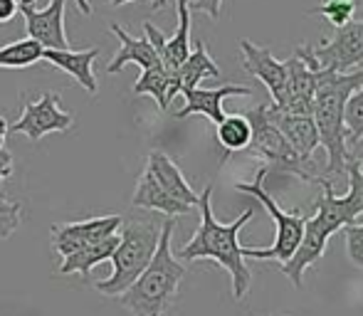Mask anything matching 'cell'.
<instances>
[{
	"mask_svg": "<svg viewBox=\"0 0 363 316\" xmlns=\"http://www.w3.org/2000/svg\"><path fill=\"white\" fill-rule=\"evenodd\" d=\"M173 227H176V218H166V222L161 225L158 247L148 267L119 297L121 307L131 312V316H163L176 302L178 287L186 277V264L171 252Z\"/></svg>",
	"mask_w": 363,
	"mask_h": 316,
	"instance_id": "obj_3",
	"label": "cell"
},
{
	"mask_svg": "<svg viewBox=\"0 0 363 316\" xmlns=\"http://www.w3.org/2000/svg\"><path fill=\"white\" fill-rule=\"evenodd\" d=\"M267 119L277 126L279 134L287 139V144L299 156L311 158V156H314V151L321 146L319 131H316V124H314V119H311V116L287 114V111L277 109L274 104H267Z\"/></svg>",
	"mask_w": 363,
	"mask_h": 316,
	"instance_id": "obj_14",
	"label": "cell"
},
{
	"mask_svg": "<svg viewBox=\"0 0 363 316\" xmlns=\"http://www.w3.org/2000/svg\"><path fill=\"white\" fill-rule=\"evenodd\" d=\"M77 3V10H79L82 15H91V5H89V0H74Z\"/></svg>",
	"mask_w": 363,
	"mask_h": 316,
	"instance_id": "obj_33",
	"label": "cell"
},
{
	"mask_svg": "<svg viewBox=\"0 0 363 316\" xmlns=\"http://www.w3.org/2000/svg\"><path fill=\"white\" fill-rule=\"evenodd\" d=\"M314 15H321L329 25H334L336 30L344 28L346 23H351L356 15V0H324L321 5L311 8Z\"/></svg>",
	"mask_w": 363,
	"mask_h": 316,
	"instance_id": "obj_26",
	"label": "cell"
},
{
	"mask_svg": "<svg viewBox=\"0 0 363 316\" xmlns=\"http://www.w3.org/2000/svg\"><path fill=\"white\" fill-rule=\"evenodd\" d=\"M316 67L329 72L349 74L363 69V18L339 28L324 45L311 47Z\"/></svg>",
	"mask_w": 363,
	"mask_h": 316,
	"instance_id": "obj_7",
	"label": "cell"
},
{
	"mask_svg": "<svg viewBox=\"0 0 363 316\" xmlns=\"http://www.w3.org/2000/svg\"><path fill=\"white\" fill-rule=\"evenodd\" d=\"M131 205L134 208H144V210H156V213H163L166 218H181V215H188L193 208L183 205V203L173 201L166 191L156 183V178L144 168L141 173L139 183L134 188V196H131Z\"/></svg>",
	"mask_w": 363,
	"mask_h": 316,
	"instance_id": "obj_20",
	"label": "cell"
},
{
	"mask_svg": "<svg viewBox=\"0 0 363 316\" xmlns=\"http://www.w3.org/2000/svg\"><path fill=\"white\" fill-rule=\"evenodd\" d=\"M201 210V225L193 232V237L178 249L176 257L183 262H198V259H211L220 264L230 274L233 284V299L242 302L245 294L252 289V272L245 262V247L240 244V230L255 218V210H242L233 222H218L213 215V186L201 193L198 201Z\"/></svg>",
	"mask_w": 363,
	"mask_h": 316,
	"instance_id": "obj_1",
	"label": "cell"
},
{
	"mask_svg": "<svg viewBox=\"0 0 363 316\" xmlns=\"http://www.w3.org/2000/svg\"><path fill=\"white\" fill-rule=\"evenodd\" d=\"M109 30H111V35L121 43L119 52H116L114 57H111V62L106 64V72L109 74L121 72L126 64H139L141 69H151V67H156V64H161V60H158L156 50H153L151 43L146 40V35L144 38H134V35H129L121 25H116V23L111 25Z\"/></svg>",
	"mask_w": 363,
	"mask_h": 316,
	"instance_id": "obj_19",
	"label": "cell"
},
{
	"mask_svg": "<svg viewBox=\"0 0 363 316\" xmlns=\"http://www.w3.org/2000/svg\"><path fill=\"white\" fill-rule=\"evenodd\" d=\"M240 52H242V69L252 77H257L267 86L269 104L279 106L284 99V86H287V64L277 60L267 47L250 43L247 38L240 40Z\"/></svg>",
	"mask_w": 363,
	"mask_h": 316,
	"instance_id": "obj_12",
	"label": "cell"
},
{
	"mask_svg": "<svg viewBox=\"0 0 363 316\" xmlns=\"http://www.w3.org/2000/svg\"><path fill=\"white\" fill-rule=\"evenodd\" d=\"M65 5L67 0H48V5L38 10L33 0H20L28 38L38 40L45 50H72L65 33Z\"/></svg>",
	"mask_w": 363,
	"mask_h": 316,
	"instance_id": "obj_11",
	"label": "cell"
},
{
	"mask_svg": "<svg viewBox=\"0 0 363 316\" xmlns=\"http://www.w3.org/2000/svg\"><path fill=\"white\" fill-rule=\"evenodd\" d=\"M344 235H346V254H349L351 264L363 269V222L346 225Z\"/></svg>",
	"mask_w": 363,
	"mask_h": 316,
	"instance_id": "obj_29",
	"label": "cell"
},
{
	"mask_svg": "<svg viewBox=\"0 0 363 316\" xmlns=\"http://www.w3.org/2000/svg\"><path fill=\"white\" fill-rule=\"evenodd\" d=\"M250 94H252V89L245 84H225L218 86V89H201V86H196V89L183 94L186 96V106L176 111V119H186L191 114H203L208 121H213L218 126L225 119L223 101L228 96H250Z\"/></svg>",
	"mask_w": 363,
	"mask_h": 316,
	"instance_id": "obj_15",
	"label": "cell"
},
{
	"mask_svg": "<svg viewBox=\"0 0 363 316\" xmlns=\"http://www.w3.org/2000/svg\"><path fill=\"white\" fill-rule=\"evenodd\" d=\"M146 171L156 178V183L173 198V201L183 203V205H188V208H198L201 196L193 191L191 183L186 181L183 171L176 166V161H173L171 156H166L163 151H151L146 161Z\"/></svg>",
	"mask_w": 363,
	"mask_h": 316,
	"instance_id": "obj_16",
	"label": "cell"
},
{
	"mask_svg": "<svg viewBox=\"0 0 363 316\" xmlns=\"http://www.w3.org/2000/svg\"><path fill=\"white\" fill-rule=\"evenodd\" d=\"M23 220V205L20 203L0 201V239H8L15 235V230L20 227Z\"/></svg>",
	"mask_w": 363,
	"mask_h": 316,
	"instance_id": "obj_28",
	"label": "cell"
},
{
	"mask_svg": "<svg viewBox=\"0 0 363 316\" xmlns=\"http://www.w3.org/2000/svg\"><path fill=\"white\" fill-rule=\"evenodd\" d=\"M287 86H284V99L277 109L287 111V114H301L311 116L314 109V94H316V81H319V72L306 67V62L299 55H291L287 60Z\"/></svg>",
	"mask_w": 363,
	"mask_h": 316,
	"instance_id": "obj_13",
	"label": "cell"
},
{
	"mask_svg": "<svg viewBox=\"0 0 363 316\" xmlns=\"http://www.w3.org/2000/svg\"><path fill=\"white\" fill-rule=\"evenodd\" d=\"M168 91H171V72H168L163 64H156L151 69H144L141 77L134 84V94H148L156 99L158 109L166 111L171 99H168Z\"/></svg>",
	"mask_w": 363,
	"mask_h": 316,
	"instance_id": "obj_24",
	"label": "cell"
},
{
	"mask_svg": "<svg viewBox=\"0 0 363 316\" xmlns=\"http://www.w3.org/2000/svg\"><path fill=\"white\" fill-rule=\"evenodd\" d=\"M339 227L334 222H329L319 210L314 213L311 218H306L304 222V235H301V242L296 244L294 254L282 264V272L284 277L294 284L296 289L304 284V274L309 267H314L319 262V257L324 254L326 244H329L331 235H336Z\"/></svg>",
	"mask_w": 363,
	"mask_h": 316,
	"instance_id": "obj_9",
	"label": "cell"
},
{
	"mask_svg": "<svg viewBox=\"0 0 363 316\" xmlns=\"http://www.w3.org/2000/svg\"><path fill=\"white\" fill-rule=\"evenodd\" d=\"M20 13V0H0V25H8Z\"/></svg>",
	"mask_w": 363,
	"mask_h": 316,
	"instance_id": "obj_32",
	"label": "cell"
},
{
	"mask_svg": "<svg viewBox=\"0 0 363 316\" xmlns=\"http://www.w3.org/2000/svg\"><path fill=\"white\" fill-rule=\"evenodd\" d=\"M13 171H15L13 154H10V151H5V149H0V188H3V183L13 176ZM0 201H3V196H0Z\"/></svg>",
	"mask_w": 363,
	"mask_h": 316,
	"instance_id": "obj_31",
	"label": "cell"
},
{
	"mask_svg": "<svg viewBox=\"0 0 363 316\" xmlns=\"http://www.w3.org/2000/svg\"><path fill=\"white\" fill-rule=\"evenodd\" d=\"M245 119L250 121L252 129V141H250V151L255 156L267 161V173H282V176H294L304 183H314L321 186L324 178V168H319V163L311 158L299 156L294 149L287 144L279 129L267 119V104H259L255 109L245 111Z\"/></svg>",
	"mask_w": 363,
	"mask_h": 316,
	"instance_id": "obj_5",
	"label": "cell"
},
{
	"mask_svg": "<svg viewBox=\"0 0 363 316\" xmlns=\"http://www.w3.org/2000/svg\"><path fill=\"white\" fill-rule=\"evenodd\" d=\"M129 3H134V0H109L111 8H121V5H129Z\"/></svg>",
	"mask_w": 363,
	"mask_h": 316,
	"instance_id": "obj_36",
	"label": "cell"
},
{
	"mask_svg": "<svg viewBox=\"0 0 363 316\" xmlns=\"http://www.w3.org/2000/svg\"><path fill=\"white\" fill-rule=\"evenodd\" d=\"M176 8H178V28L171 38H166L161 52H158L161 64L171 74L176 72L188 60V55H191V10H188V0H176Z\"/></svg>",
	"mask_w": 363,
	"mask_h": 316,
	"instance_id": "obj_21",
	"label": "cell"
},
{
	"mask_svg": "<svg viewBox=\"0 0 363 316\" xmlns=\"http://www.w3.org/2000/svg\"><path fill=\"white\" fill-rule=\"evenodd\" d=\"M5 136H8V121H5V116H0V149L5 144Z\"/></svg>",
	"mask_w": 363,
	"mask_h": 316,
	"instance_id": "obj_34",
	"label": "cell"
},
{
	"mask_svg": "<svg viewBox=\"0 0 363 316\" xmlns=\"http://www.w3.org/2000/svg\"><path fill=\"white\" fill-rule=\"evenodd\" d=\"M148 3H151V10H161L168 5V0H148Z\"/></svg>",
	"mask_w": 363,
	"mask_h": 316,
	"instance_id": "obj_35",
	"label": "cell"
},
{
	"mask_svg": "<svg viewBox=\"0 0 363 316\" xmlns=\"http://www.w3.org/2000/svg\"><path fill=\"white\" fill-rule=\"evenodd\" d=\"M116 244H119V235H111V237L101 239V242H96V244L77 249V252H72L69 257L62 259V264H60V274H82V277H86L96 264L111 259Z\"/></svg>",
	"mask_w": 363,
	"mask_h": 316,
	"instance_id": "obj_22",
	"label": "cell"
},
{
	"mask_svg": "<svg viewBox=\"0 0 363 316\" xmlns=\"http://www.w3.org/2000/svg\"><path fill=\"white\" fill-rule=\"evenodd\" d=\"M33 3H35V0H33Z\"/></svg>",
	"mask_w": 363,
	"mask_h": 316,
	"instance_id": "obj_38",
	"label": "cell"
},
{
	"mask_svg": "<svg viewBox=\"0 0 363 316\" xmlns=\"http://www.w3.org/2000/svg\"><path fill=\"white\" fill-rule=\"evenodd\" d=\"M363 84V69L349 74L329 72L321 69L316 81L314 109L311 119L319 131V141L326 149V168L324 178L331 181L334 176H346V163H349V141H346V101L356 89Z\"/></svg>",
	"mask_w": 363,
	"mask_h": 316,
	"instance_id": "obj_2",
	"label": "cell"
},
{
	"mask_svg": "<svg viewBox=\"0 0 363 316\" xmlns=\"http://www.w3.org/2000/svg\"><path fill=\"white\" fill-rule=\"evenodd\" d=\"M264 178H267V168H259L255 173V181L250 183H235L240 193L255 198L264 205V210L269 213V218L274 220V242L269 247H245V257L250 259H259V262H267V259H274V262H287V259L294 254L296 244L301 242V235H304V222L306 218L301 215L299 210L294 213H284L282 208L277 205L272 196L264 191Z\"/></svg>",
	"mask_w": 363,
	"mask_h": 316,
	"instance_id": "obj_6",
	"label": "cell"
},
{
	"mask_svg": "<svg viewBox=\"0 0 363 316\" xmlns=\"http://www.w3.org/2000/svg\"><path fill=\"white\" fill-rule=\"evenodd\" d=\"M218 141L225 151H245L252 141V129L245 114H225V119L218 124Z\"/></svg>",
	"mask_w": 363,
	"mask_h": 316,
	"instance_id": "obj_25",
	"label": "cell"
},
{
	"mask_svg": "<svg viewBox=\"0 0 363 316\" xmlns=\"http://www.w3.org/2000/svg\"><path fill=\"white\" fill-rule=\"evenodd\" d=\"M206 77H220V67L216 60L211 57L206 43H198L196 50L188 55V60L171 74V91H168V99L173 101V96L186 94V91L196 89L201 84V79Z\"/></svg>",
	"mask_w": 363,
	"mask_h": 316,
	"instance_id": "obj_18",
	"label": "cell"
},
{
	"mask_svg": "<svg viewBox=\"0 0 363 316\" xmlns=\"http://www.w3.org/2000/svg\"><path fill=\"white\" fill-rule=\"evenodd\" d=\"M344 124H346V141H349V146L363 139V84L346 101Z\"/></svg>",
	"mask_w": 363,
	"mask_h": 316,
	"instance_id": "obj_27",
	"label": "cell"
},
{
	"mask_svg": "<svg viewBox=\"0 0 363 316\" xmlns=\"http://www.w3.org/2000/svg\"><path fill=\"white\" fill-rule=\"evenodd\" d=\"M161 225L153 220H126L121 222V237L111 254V274L99 279L94 289L104 297H121L141 272L148 267L158 247Z\"/></svg>",
	"mask_w": 363,
	"mask_h": 316,
	"instance_id": "obj_4",
	"label": "cell"
},
{
	"mask_svg": "<svg viewBox=\"0 0 363 316\" xmlns=\"http://www.w3.org/2000/svg\"><path fill=\"white\" fill-rule=\"evenodd\" d=\"M220 8H223V0H188L191 13H206L211 20L220 18Z\"/></svg>",
	"mask_w": 363,
	"mask_h": 316,
	"instance_id": "obj_30",
	"label": "cell"
},
{
	"mask_svg": "<svg viewBox=\"0 0 363 316\" xmlns=\"http://www.w3.org/2000/svg\"><path fill=\"white\" fill-rule=\"evenodd\" d=\"M121 215H104V218H89V220H74V222H57L52 225V249L60 257H69L72 252L82 247H89L101 239L116 235L121 230Z\"/></svg>",
	"mask_w": 363,
	"mask_h": 316,
	"instance_id": "obj_10",
	"label": "cell"
},
{
	"mask_svg": "<svg viewBox=\"0 0 363 316\" xmlns=\"http://www.w3.org/2000/svg\"><path fill=\"white\" fill-rule=\"evenodd\" d=\"M269 316H289V314H269Z\"/></svg>",
	"mask_w": 363,
	"mask_h": 316,
	"instance_id": "obj_37",
	"label": "cell"
},
{
	"mask_svg": "<svg viewBox=\"0 0 363 316\" xmlns=\"http://www.w3.org/2000/svg\"><path fill=\"white\" fill-rule=\"evenodd\" d=\"M96 57H99V47L82 50V52H77V50H45L43 62L67 72L82 89L89 91V94H96V89H99L96 77H94Z\"/></svg>",
	"mask_w": 363,
	"mask_h": 316,
	"instance_id": "obj_17",
	"label": "cell"
},
{
	"mask_svg": "<svg viewBox=\"0 0 363 316\" xmlns=\"http://www.w3.org/2000/svg\"><path fill=\"white\" fill-rule=\"evenodd\" d=\"M74 126V116L69 111L60 109V94L57 91H45L38 101H23L20 119L8 131L23 134L30 141H40L50 134H65Z\"/></svg>",
	"mask_w": 363,
	"mask_h": 316,
	"instance_id": "obj_8",
	"label": "cell"
},
{
	"mask_svg": "<svg viewBox=\"0 0 363 316\" xmlns=\"http://www.w3.org/2000/svg\"><path fill=\"white\" fill-rule=\"evenodd\" d=\"M45 55V47L33 38L15 40L0 47V69H28L38 64Z\"/></svg>",
	"mask_w": 363,
	"mask_h": 316,
	"instance_id": "obj_23",
	"label": "cell"
}]
</instances>
